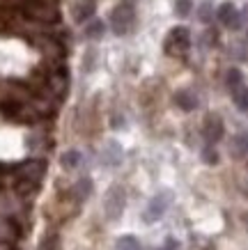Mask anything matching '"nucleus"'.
Returning <instances> with one entry per match:
<instances>
[{"label":"nucleus","mask_w":248,"mask_h":250,"mask_svg":"<svg viewBox=\"0 0 248 250\" xmlns=\"http://www.w3.org/2000/svg\"><path fill=\"white\" fill-rule=\"evenodd\" d=\"M198 16H200V21H203V23H209V19H211V5H209V2H203V5H200Z\"/></svg>","instance_id":"f3484780"},{"label":"nucleus","mask_w":248,"mask_h":250,"mask_svg":"<svg viewBox=\"0 0 248 250\" xmlns=\"http://www.w3.org/2000/svg\"><path fill=\"white\" fill-rule=\"evenodd\" d=\"M175 101H177V106L181 108V110H196L198 106V99L193 92L188 90H180L177 94H175Z\"/></svg>","instance_id":"1a4fd4ad"},{"label":"nucleus","mask_w":248,"mask_h":250,"mask_svg":"<svg viewBox=\"0 0 248 250\" xmlns=\"http://www.w3.org/2000/svg\"><path fill=\"white\" fill-rule=\"evenodd\" d=\"M76 195H78V200H85V197L92 193V182L90 179H81V182L76 184Z\"/></svg>","instance_id":"ddd939ff"},{"label":"nucleus","mask_w":248,"mask_h":250,"mask_svg":"<svg viewBox=\"0 0 248 250\" xmlns=\"http://www.w3.org/2000/svg\"><path fill=\"white\" fill-rule=\"evenodd\" d=\"M104 209H106V216H108L111 220L120 218V213L124 211V190H122L120 186H113V188L108 190Z\"/></svg>","instance_id":"39448f33"},{"label":"nucleus","mask_w":248,"mask_h":250,"mask_svg":"<svg viewBox=\"0 0 248 250\" xmlns=\"http://www.w3.org/2000/svg\"><path fill=\"white\" fill-rule=\"evenodd\" d=\"M101 161L106 166H120L122 163V147L115 140L106 143V147L101 149Z\"/></svg>","instance_id":"6e6552de"},{"label":"nucleus","mask_w":248,"mask_h":250,"mask_svg":"<svg viewBox=\"0 0 248 250\" xmlns=\"http://www.w3.org/2000/svg\"><path fill=\"white\" fill-rule=\"evenodd\" d=\"M101 35H104V21H90L85 25V37L99 39Z\"/></svg>","instance_id":"9d476101"},{"label":"nucleus","mask_w":248,"mask_h":250,"mask_svg":"<svg viewBox=\"0 0 248 250\" xmlns=\"http://www.w3.org/2000/svg\"><path fill=\"white\" fill-rule=\"evenodd\" d=\"M175 12H177V16H188V12H191V0H177V2H175Z\"/></svg>","instance_id":"dca6fc26"},{"label":"nucleus","mask_w":248,"mask_h":250,"mask_svg":"<svg viewBox=\"0 0 248 250\" xmlns=\"http://www.w3.org/2000/svg\"><path fill=\"white\" fill-rule=\"evenodd\" d=\"M203 161L207 163V166H216L218 163V154L214 147H204L203 149Z\"/></svg>","instance_id":"2eb2a0df"},{"label":"nucleus","mask_w":248,"mask_h":250,"mask_svg":"<svg viewBox=\"0 0 248 250\" xmlns=\"http://www.w3.org/2000/svg\"><path fill=\"white\" fill-rule=\"evenodd\" d=\"M223 120L218 117V115H209L207 120H204V126H203V136L207 143H218L221 138H223Z\"/></svg>","instance_id":"423d86ee"},{"label":"nucleus","mask_w":248,"mask_h":250,"mask_svg":"<svg viewBox=\"0 0 248 250\" xmlns=\"http://www.w3.org/2000/svg\"><path fill=\"white\" fill-rule=\"evenodd\" d=\"M117 250H143V248H140V241L135 236H122V239H117Z\"/></svg>","instance_id":"9b49d317"},{"label":"nucleus","mask_w":248,"mask_h":250,"mask_svg":"<svg viewBox=\"0 0 248 250\" xmlns=\"http://www.w3.org/2000/svg\"><path fill=\"white\" fill-rule=\"evenodd\" d=\"M191 46V32L186 28H173L170 35L165 37V53L168 55H175V58H181V55L188 51Z\"/></svg>","instance_id":"f03ea898"},{"label":"nucleus","mask_w":248,"mask_h":250,"mask_svg":"<svg viewBox=\"0 0 248 250\" xmlns=\"http://www.w3.org/2000/svg\"><path fill=\"white\" fill-rule=\"evenodd\" d=\"M92 14H94V2H92V0H85L81 7L76 9V19H78L81 23L85 21V19H90Z\"/></svg>","instance_id":"f8f14e48"},{"label":"nucleus","mask_w":248,"mask_h":250,"mask_svg":"<svg viewBox=\"0 0 248 250\" xmlns=\"http://www.w3.org/2000/svg\"><path fill=\"white\" fill-rule=\"evenodd\" d=\"M227 85H230V92H232L234 106L239 108L241 113H248V87L244 83V76H241L239 69L227 71Z\"/></svg>","instance_id":"f257e3e1"},{"label":"nucleus","mask_w":248,"mask_h":250,"mask_svg":"<svg viewBox=\"0 0 248 250\" xmlns=\"http://www.w3.org/2000/svg\"><path fill=\"white\" fill-rule=\"evenodd\" d=\"M170 202H173V193H170V190H161V193H157V195L150 200L147 209H145L143 220L145 223H157V220L165 213V209H168Z\"/></svg>","instance_id":"7ed1b4c3"},{"label":"nucleus","mask_w":248,"mask_h":250,"mask_svg":"<svg viewBox=\"0 0 248 250\" xmlns=\"http://www.w3.org/2000/svg\"><path fill=\"white\" fill-rule=\"evenodd\" d=\"M78 161H81V154H78V152L62 154V166H65V167H76V166H78Z\"/></svg>","instance_id":"4468645a"},{"label":"nucleus","mask_w":248,"mask_h":250,"mask_svg":"<svg viewBox=\"0 0 248 250\" xmlns=\"http://www.w3.org/2000/svg\"><path fill=\"white\" fill-rule=\"evenodd\" d=\"M216 16L223 25H230V28H237V25H239V14H237V9H234L232 2H223V5L218 7Z\"/></svg>","instance_id":"0eeeda50"},{"label":"nucleus","mask_w":248,"mask_h":250,"mask_svg":"<svg viewBox=\"0 0 248 250\" xmlns=\"http://www.w3.org/2000/svg\"><path fill=\"white\" fill-rule=\"evenodd\" d=\"M134 21H135V12L131 5H120L111 14V25H113L115 35H127L134 28Z\"/></svg>","instance_id":"20e7f679"}]
</instances>
